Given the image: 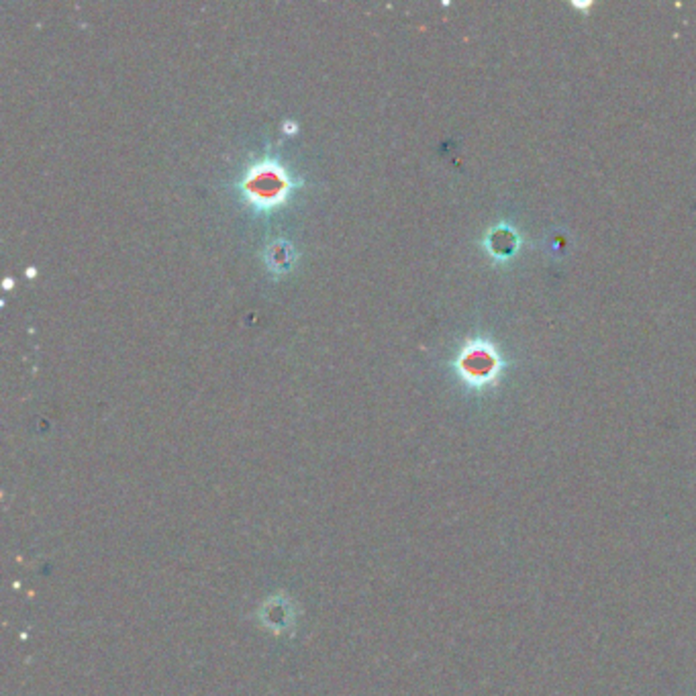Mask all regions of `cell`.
I'll use <instances>...</instances> for the list:
<instances>
[{
  "label": "cell",
  "instance_id": "obj_1",
  "mask_svg": "<svg viewBox=\"0 0 696 696\" xmlns=\"http://www.w3.org/2000/svg\"><path fill=\"white\" fill-rule=\"evenodd\" d=\"M242 187L243 197L258 211H274L288 198L292 190V180L280 161L264 160L253 164L243 178Z\"/></svg>",
  "mask_w": 696,
  "mask_h": 696
},
{
  "label": "cell",
  "instance_id": "obj_2",
  "mask_svg": "<svg viewBox=\"0 0 696 696\" xmlns=\"http://www.w3.org/2000/svg\"><path fill=\"white\" fill-rule=\"evenodd\" d=\"M494 368H497V358L486 352L484 347H468L460 358L462 374L470 382L489 380L494 374Z\"/></svg>",
  "mask_w": 696,
  "mask_h": 696
},
{
  "label": "cell",
  "instance_id": "obj_3",
  "mask_svg": "<svg viewBox=\"0 0 696 696\" xmlns=\"http://www.w3.org/2000/svg\"><path fill=\"white\" fill-rule=\"evenodd\" d=\"M268 261H270V266H276L278 270L288 268L290 266V250H288V245L274 243L272 247H270V252H268Z\"/></svg>",
  "mask_w": 696,
  "mask_h": 696
}]
</instances>
